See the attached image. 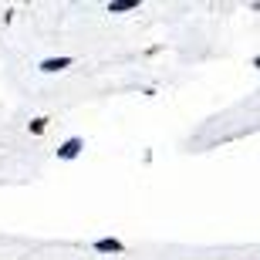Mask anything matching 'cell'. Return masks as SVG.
Wrapping results in <instances>:
<instances>
[{
	"mask_svg": "<svg viewBox=\"0 0 260 260\" xmlns=\"http://www.w3.org/2000/svg\"><path fill=\"white\" fill-rule=\"evenodd\" d=\"M95 250L98 253H122L125 247H122V240H115V237H102V240H95Z\"/></svg>",
	"mask_w": 260,
	"mask_h": 260,
	"instance_id": "2",
	"label": "cell"
},
{
	"mask_svg": "<svg viewBox=\"0 0 260 260\" xmlns=\"http://www.w3.org/2000/svg\"><path fill=\"white\" fill-rule=\"evenodd\" d=\"M81 149H85V142H81L78 135H71L68 142L58 145V159H78V155H81Z\"/></svg>",
	"mask_w": 260,
	"mask_h": 260,
	"instance_id": "1",
	"label": "cell"
},
{
	"mask_svg": "<svg viewBox=\"0 0 260 260\" xmlns=\"http://www.w3.org/2000/svg\"><path fill=\"white\" fill-rule=\"evenodd\" d=\"M64 68H71V58H48V61H41V71H48V75L64 71Z\"/></svg>",
	"mask_w": 260,
	"mask_h": 260,
	"instance_id": "3",
	"label": "cell"
},
{
	"mask_svg": "<svg viewBox=\"0 0 260 260\" xmlns=\"http://www.w3.org/2000/svg\"><path fill=\"white\" fill-rule=\"evenodd\" d=\"M135 7H139V0H112L108 14H125V10H135Z\"/></svg>",
	"mask_w": 260,
	"mask_h": 260,
	"instance_id": "4",
	"label": "cell"
},
{
	"mask_svg": "<svg viewBox=\"0 0 260 260\" xmlns=\"http://www.w3.org/2000/svg\"><path fill=\"white\" fill-rule=\"evenodd\" d=\"M44 128H48V118H34V122H30V132L34 135H41Z\"/></svg>",
	"mask_w": 260,
	"mask_h": 260,
	"instance_id": "5",
	"label": "cell"
}]
</instances>
